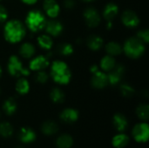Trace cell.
I'll return each mask as SVG.
<instances>
[{"label": "cell", "instance_id": "obj_25", "mask_svg": "<svg viewBox=\"0 0 149 148\" xmlns=\"http://www.w3.org/2000/svg\"><path fill=\"white\" fill-rule=\"evenodd\" d=\"M130 142L129 137L124 133H119L112 139V145L115 148L126 147Z\"/></svg>", "mask_w": 149, "mask_h": 148}, {"label": "cell", "instance_id": "obj_40", "mask_svg": "<svg viewBox=\"0 0 149 148\" xmlns=\"http://www.w3.org/2000/svg\"><path fill=\"white\" fill-rule=\"evenodd\" d=\"M82 2H84V3H93V2H94L95 0H81Z\"/></svg>", "mask_w": 149, "mask_h": 148}, {"label": "cell", "instance_id": "obj_35", "mask_svg": "<svg viewBox=\"0 0 149 148\" xmlns=\"http://www.w3.org/2000/svg\"><path fill=\"white\" fill-rule=\"evenodd\" d=\"M8 10L7 9L0 3V23H4L8 20Z\"/></svg>", "mask_w": 149, "mask_h": 148}, {"label": "cell", "instance_id": "obj_1", "mask_svg": "<svg viewBox=\"0 0 149 148\" xmlns=\"http://www.w3.org/2000/svg\"><path fill=\"white\" fill-rule=\"evenodd\" d=\"M3 33L4 39L8 43L15 44L24 40L27 33V29L21 20L12 18L4 22Z\"/></svg>", "mask_w": 149, "mask_h": 148}, {"label": "cell", "instance_id": "obj_43", "mask_svg": "<svg viewBox=\"0 0 149 148\" xmlns=\"http://www.w3.org/2000/svg\"><path fill=\"white\" fill-rule=\"evenodd\" d=\"M0 94H1V88H0Z\"/></svg>", "mask_w": 149, "mask_h": 148}, {"label": "cell", "instance_id": "obj_11", "mask_svg": "<svg viewBox=\"0 0 149 148\" xmlns=\"http://www.w3.org/2000/svg\"><path fill=\"white\" fill-rule=\"evenodd\" d=\"M44 14L49 18H57L61 11V7L56 0H45L43 2Z\"/></svg>", "mask_w": 149, "mask_h": 148}, {"label": "cell", "instance_id": "obj_36", "mask_svg": "<svg viewBox=\"0 0 149 148\" xmlns=\"http://www.w3.org/2000/svg\"><path fill=\"white\" fill-rule=\"evenodd\" d=\"M77 5L76 0H64L63 6L66 10H73Z\"/></svg>", "mask_w": 149, "mask_h": 148}, {"label": "cell", "instance_id": "obj_6", "mask_svg": "<svg viewBox=\"0 0 149 148\" xmlns=\"http://www.w3.org/2000/svg\"><path fill=\"white\" fill-rule=\"evenodd\" d=\"M83 17L86 24L90 28H96L101 22V16L99 10L94 7H87L83 12Z\"/></svg>", "mask_w": 149, "mask_h": 148}, {"label": "cell", "instance_id": "obj_31", "mask_svg": "<svg viewBox=\"0 0 149 148\" xmlns=\"http://www.w3.org/2000/svg\"><path fill=\"white\" fill-rule=\"evenodd\" d=\"M13 132V126L10 122L3 121L0 123V136L3 138H10L12 136Z\"/></svg>", "mask_w": 149, "mask_h": 148}, {"label": "cell", "instance_id": "obj_3", "mask_svg": "<svg viewBox=\"0 0 149 148\" xmlns=\"http://www.w3.org/2000/svg\"><path fill=\"white\" fill-rule=\"evenodd\" d=\"M46 21V16L44 12L37 9H33L28 11L24 24L26 29L31 32L38 33L45 29Z\"/></svg>", "mask_w": 149, "mask_h": 148}, {"label": "cell", "instance_id": "obj_7", "mask_svg": "<svg viewBox=\"0 0 149 148\" xmlns=\"http://www.w3.org/2000/svg\"><path fill=\"white\" fill-rule=\"evenodd\" d=\"M132 135L137 142L146 143L149 138L148 124L144 121L136 124L132 130Z\"/></svg>", "mask_w": 149, "mask_h": 148}, {"label": "cell", "instance_id": "obj_17", "mask_svg": "<svg viewBox=\"0 0 149 148\" xmlns=\"http://www.w3.org/2000/svg\"><path fill=\"white\" fill-rule=\"evenodd\" d=\"M19 55L24 59H31L36 54V47L30 42H24L19 47Z\"/></svg>", "mask_w": 149, "mask_h": 148}, {"label": "cell", "instance_id": "obj_44", "mask_svg": "<svg viewBox=\"0 0 149 148\" xmlns=\"http://www.w3.org/2000/svg\"><path fill=\"white\" fill-rule=\"evenodd\" d=\"M1 1H2V0H0V2H1Z\"/></svg>", "mask_w": 149, "mask_h": 148}, {"label": "cell", "instance_id": "obj_34", "mask_svg": "<svg viewBox=\"0 0 149 148\" xmlns=\"http://www.w3.org/2000/svg\"><path fill=\"white\" fill-rule=\"evenodd\" d=\"M135 37L145 44H148L149 42V31L148 29H141L137 31Z\"/></svg>", "mask_w": 149, "mask_h": 148}, {"label": "cell", "instance_id": "obj_15", "mask_svg": "<svg viewBox=\"0 0 149 148\" xmlns=\"http://www.w3.org/2000/svg\"><path fill=\"white\" fill-rule=\"evenodd\" d=\"M119 12H120L119 6L113 2H109L105 5L103 9L102 17L106 21H113L118 16Z\"/></svg>", "mask_w": 149, "mask_h": 148}, {"label": "cell", "instance_id": "obj_20", "mask_svg": "<svg viewBox=\"0 0 149 148\" xmlns=\"http://www.w3.org/2000/svg\"><path fill=\"white\" fill-rule=\"evenodd\" d=\"M116 65H117V62H116L115 58L107 54V55L103 56L102 58L100 59L99 66L101 71L107 73V72H111L116 66Z\"/></svg>", "mask_w": 149, "mask_h": 148}, {"label": "cell", "instance_id": "obj_29", "mask_svg": "<svg viewBox=\"0 0 149 148\" xmlns=\"http://www.w3.org/2000/svg\"><path fill=\"white\" fill-rule=\"evenodd\" d=\"M57 51L61 55V56H64V57H69L71 56L72 54H73L74 52V48H73V45L68 42H63L61 43L58 48H57Z\"/></svg>", "mask_w": 149, "mask_h": 148}, {"label": "cell", "instance_id": "obj_22", "mask_svg": "<svg viewBox=\"0 0 149 148\" xmlns=\"http://www.w3.org/2000/svg\"><path fill=\"white\" fill-rule=\"evenodd\" d=\"M105 51L107 54L113 56V57H117L120 56L123 51H122V45L117 42V41H110L107 44H105Z\"/></svg>", "mask_w": 149, "mask_h": 148}, {"label": "cell", "instance_id": "obj_21", "mask_svg": "<svg viewBox=\"0 0 149 148\" xmlns=\"http://www.w3.org/2000/svg\"><path fill=\"white\" fill-rule=\"evenodd\" d=\"M37 43L40 49L44 51H50L53 46V38L47 33L41 34L37 38Z\"/></svg>", "mask_w": 149, "mask_h": 148}, {"label": "cell", "instance_id": "obj_10", "mask_svg": "<svg viewBox=\"0 0 149 148\" xmlns=\"http://www.w3.org/2000/svg\"><path fill=\"white\" fill-rule=\"evenodd\" d=\"M121 22L127 28L134 29L140 24V17L138 14L132 10H126L122 12L120 17Z\"/></svg>", "mask_w": 149, "mask_h": 148}, {"label": "cell", "instance_id": "obj_24", "mask_svg": "<svg viewBox=\"0 0 149 148\" xmlns=\"http://www.w3.org/2000/svg\"><path fill=\"white\" fill-rule=\"evenodd\" d=\"M58 125L54 120H46L41 126V132L47 136L56 134L58 132Z\"/></svg>", "mask_w": 149, "mask_h": 148}, {"label": "cell", "instance_id": "obj_12", "mask_svg": "<svg viewBox=\"0 0 149 148\" xmlns=\"http://www.w3.org/2000/svg\"><path fill=\"white\" fill-rule=\"evenodd\" d=\"M44 30H45V32L51 37L57 38L62 34L64 31V25L56 18H50V20L46 21Z\"/></svg>", "mask_w": 149, "mask_h": 148}, {"label": "cell", "instance_id": "obj_27", "mask_svg": "<svg viewBox=\"0 0 149 148\" xmlns=\"http://www.w3.org/2000/svg\"><path fill=\"white\" fill-rule=\"evenodd\" d=\"M56 146L58 148H71L73 146V139L70 134L63 133L57 138Z\"/></svg>", "mask_w": 149, "mask_h": 148}, {"label": "cell", "instance_id": "obj_14", "mask_svg": "<svg viewBox=\"0 0 149 148\" xmlns=\"http://www.w3.org/2000/svg\"><path fill=\"white\" fill-rule=\"evenodd\" d=\"M18 140L24 144H30L32 143L36 140L37 135L35 131L28 126H24L22 128H20L18 134H17Z\"/></svg>", "mask_w": 149, "mask_h": 148}, {"label": "cell", "instance_id": "obj_4", "mask_svg": "<svg viewBox=\"0 0 149 148\" xmlns=\"http://www.w3.org/2000/svg\"><path fill=\"white\" fill-rule=\"evenodd\" d=\"M122 51L127 58L131 59H138L144 55L146 51V44L136 37H131L124 42Z\"/></svg>", "mask_w": 149, "mask_h": 148}, {"label": "cell", "instance_id": "obj_16", "mask_svg": "<svg viewBox=\"0 0 149 148\" xmlns=\"http://www.w3.org/2000/svg\"><path fill=\"white\" fill-rule=\"evenodd\" d=\"M79 111L77 109L71 108V107L64 109L59 114L60 120L67 124H72L76 122L79 120Z\"/></svg>", "mask_w": 149, "mask_h": 148}, {"label": "cell", "instance_id": "obj_19", "mask_svg": "<svg viewBox=\"0 0 149 148\" xmlns=\"http://www.w3.org/2000/svg\"><path fill=\"white\" fill-rule=\"evenodd\" d=\"M86 45L91 51H99L104 46V40L99 35L92 34L86 38Z\"/></svg>", "mask_w": 149, "mask_h": 148}, {"label": "cell", "instance_id": "obj_37", "mask_svg": "<svg viewBox=\"0 0 149 148\" xmlns=\"http://www.w3.org/2000/svg\"><path fill=\"white\" fill-rule=\"evenodd\" d=\"M20 1L26 5H33L38 2V0H20Z\"/></svg>", "mask_w": 149, "mask_h": 148}, {"label": "cell", "instance_id": "obj_26", "mask_svg": "<svg viewBox=\"0 0 149 148\" xmlns=\"http://www.w3.org/2000/svg\"><path fill=\"white\" fill-rule=\"evenodd\" d=\"M2 108H3V113L6 115L11 116V115H13L16 113V111L17 109V101L15 100L14 98H8V99H6L3 101V106H2Z\"/></svg>", "mask_w": 149, "mask_h": 148}, {"label": "cell", "instance_id": "obj_28", "mask_svg": "<svg viewBox=\"0 0 149 148\" xmlns=\"http://www.w3.org/2000/svg\"><path fill=\"white\" fill-rule=\"evenodd\" d=\"M50 99L55 104H62L65 99V94L59 87H54L50 91Z\"/></svg>", "mask_w": 149, "mask_h": 148}, {"label": "cell", "instance_id": "obj_41", "mask_svg": "<svg viewBox=\"0 0 149 148\" xmlns=\"http://www.w3.org/2000/svg\"><path fill=\"white\" fill-rule=\"evenodd\" d=\"M2 73H3V70H2V67H1V65H0V78H1V76H2Z\"/></svg>", "mask_w": 149, "mask_h": 148}, {"label": "cell", "instance_id": "obj_33", "mask_svg": "<svg viewBox=\"0 0 149 148\" xmlns=\"http://www.w3.org/2000/svg\"><path fill=\"white\" fill-rule=\"evenodd\" d=\"M35 81L38 82V84H46L50 79V75L45 72V70L44 71H39V72H36V74H35Z\"/></svg>", "mask_w": 149, "mask_h": 148}, {"label": "cell", "instance_id": "obj_18", "mask_svg": "<svg viewBox=\"0 0 149 148\" xmlns=\"http://www.w3.org/2000/svg\"><path fill=\"white\" fill-rule=\"evenodd\" d=\"M113 123L119 133H124L128 127V120L127 117L120 113H117L113 115Z\"/></svg>", "mask_w": 149, "mask_h": 148}, {"label": "cell", "instance_id": "obj_5", "mask_svg": "<svg viewBox=\"0 0 149 148\" xmlns=\"http://www.w3.org/2000/svg\"><path fill=\"white\" fill-rule=\"evenodd\" d=\"M7 72L13 78H20V77H28L31 74V71L29 68L25 67L20 59V58L17 55H11L7 62Z\"/></svg>", "mask_w": 149, "mask_h": 148}, {"label": "cell", "instance_id": "obj_9", "mask_svg": "<svg viewBox=\"0 0 149 148\" xmlns=\"http://www.w3.org/2000/svg\"><path fill=\"white\" fill-rule=\"evenodd\" d=\"M125 72H126V67L122 64H117L116 66L111 72H107L108 85L112 86L120 85L125 75Z\"/></svg>", "mask_w": 149, "mask_h": 148}, {"label": "cell", "instance_id": "obj_30", "mask_svg": "<svg viewBox=\"0 0 149 148\" xmlns=\"http://www.w3.org/2000/svg\"><path fill=\"white\" fill-rule=\"evenodd\" d=\"M136 114L138 118L144 122H147L149 119V106L148 104H141L136 108Z\"/></svg>", "mask_w": 149, "mask_h": 148}, {"label": "cell", "instance_id": "obj_42", "mask_svg": "<svg viewBox=\"0 0 149 148\" xmlns=\"http://www.w3.org/2000/svg\"><path fill=\"white\" fill-rule=\"evenodd\" d=\"M15 148H23L22 147H15Z\"/></svg>", "mask_w": 149, "mask_h": 148}, {"label": "cell", "instance_id": "obj_38", "mask_svg": "<svg viewBox=\"0 0 149 148\" xmlns=\"http://www.w3.org/2000/svg\"><path fill=\"white\" fill-rule=\"evenodd\" d=\"M99 70H100V66H99L98 65H91V67H90V72H91L92 74L94 73V72H96L99 71Z\"/></svg>", "mask_w": 149, "mask_h": 148}, {"label": "cell", "instance_id": "obj_39", "mask_svg": "<svg viewBox=\"0 0 149 148\" xmlns=\"http://www.w3.org/2000/svg\"><path fill=\"white\" fill-rule=\"evenodd\" d=\"M113 27V21H107V30H112Z\"/></svg>", "mask_w": 149, "mask_h": 148}, {"label": "cell", "instance_id": "obj_13", "mask_svg": "<svg viewBox=\"0 0 149 148\" xmlns=\"http://www.w3.org/2000/svg\"><path fill=\"white\" fill-rule=\"evenodd\" d=\"M91 85L93 88L98 90L106 88L108 85L107 73L101 70H99L96 72L93 73L91 78Z\"/></svg>", "mask_w": 149, "mask_h": 148}, {"label": "cell", "instance_id": "obj_8", "mask_svg": "<svg viewBox=\"0 0 149 148\" xmlns=\"http://www.w3.org/2000/svg\"><path fill=\"white\" fill-rule=\"evenodd\" d=\"M50 59L45 55H35L33 58H31V61L29 63V69L30 71H32L34 72L44 71L47 69L50 66Z\"/></svg>", "mask_w": 149, "mask_h": 148}, {"label": "cell", "instance_id": "obj_32", "mask_svg": "<svg viewBox=\"0 0 149 148\" xmlns=\"http://www.w3.org/2000/svg\"><path fill=\"white\" fill-rule=\"evenodd\" d=\"M120 92L125 98H132L135 94V89L128 83H120Z\"/></svg>", "mask_w": 149, "mask_h": 148}, {"label": "cell", "instance_id": "obj_2", "mask_svg": "<svg viewBox=\"0 0 149 148\" xmlns=\"http://www.w3.org/2000/svg\"><path fill=\"white\" fill-rule=\"evenodd\" d=\"M50 78L58 85H66L72 80V71L63 60L57 59L50 64Z\"/></svg>", "mask_w": 149, "mask_h": 148}, {"label": "cell", "instance_id": "obj_23", "mask_svg": "<svg viewBox=\"0 0 149 148\" xmlns=\"http://www.w3.org/2000/svg\"><path fill=\"white\" fill-rule=\"evenodd\" d=\"M30 83L26 77H20L15 84V90L20 95H25L30 92Z\"/></svg>", "mask_w": 149, "mask_h": 148}]
</instances>
